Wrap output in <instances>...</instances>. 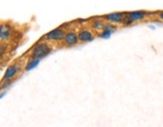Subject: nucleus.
<instances>
[{"label": "nucleus", "mask_w": 163, "mask_h": 127, "mask_svg": "<svg viewBox=\"0 0 163 127\" xmlns=\"http://www.w3.org/2000/svg\"><path fill=\"white\" fill-rule=\"evenodd\" d=\"M39 61H41L39 59H32V60L26 65V67H25V71H30V70L34 69L35 67H37V65L39 63Z\"/></svg>", "instance_id": "obj_8"}, {"label": "nucleus", "mask_w": 163, "mask_h": 127, "mask_svg": "<svg viewBox=\"0 0 163 127\" xmlns=\"http://www.w3.org/2000/svg\"><path fill=\"white\" fill-rule=\"evenodd\" d=\"M160 18H161V19L163 20V12L160 13Z\"/></svg>", "instance_id": "obj_11"}, {"label": "nucleus", "mask_w": 163, "mask_h": 127, "mask_svg": "<svg viewBox=\"0 0 163 127\" xmlns=\"http://www.w3.org/2000/svg\"><path fill=\"white\" fill-rule=\"evenodd\" d=\"M106 18H107L108 20L112 21V22H122L123 18H124V16H123L122 13L120 12H115V13H111V14H108L107 16H106Z\"/></svg>", "instance_id": "obj_6"}, {"label": "nucleus", "mask_w": 163, "mask_h": 127, "mask_svg": "<svg viewBox=\"0 0 163 127\" xmlns=\"http://www.w3.org/2000/svg\"><path fill=\"white\" fill-rule=\"evenodd\" d=\"M128 17L132 21H138L145 17V13L142 12V11H134V12H130L128 14Z\"/></svg>", "instance_id": "obj_7"}, {"label": "nucleus", "mask_w": 163, "mask_h": 127, "mask_svg": "<svg viewBox=\"0 0 163 127\" xmlns=\"http://www.w3.org/2000/svg\"><path fill=\"white\" fill-rule=\"evenodd\" d=\"M78 41H80L79 39V35H78L75 32H73V31H70L68 32V34H65V42L67 46H75V44L78 42Z\"/></svg>", "instance_id": "obj_3"}, {"label": "nucleus", "mask_w": 163, "mask_h": 127, "mask_svg": "<svg viewBox=\"0 0 163 127\" xmlns=\"http://www.w3.org/2000/svg\"><path fill=\"white\" fill-rule=\"evenodd\" d=\"M17 71H18V68L16 65H12V66H10V67H8L7 68V70L5 71V74H4L3 79L4 80L12 79V78L16 75Z\"/></svg>", "instance_id": "obj_5"}, {"label": "nucleus", "mask_w": 163, "mask_h": 127, "mask_svg": "<svg viewBox=\"0 0 163 127\" xmlns=\"http://www.w3.org/2000/svg\"><path fill=\"white\" fill-rule=\"evenodd\" d=\"M51 53V49L46 44H38L34 46L33 49H32V53H31V56L32 59H42L44 56H46L48 54Z\"/></svg>", "instance_id": "obj_1"}, {"label": "nucleus", "mask_w": 163, "mask_h": 127, "mask_svg": "<svg viewBox=\"0 0 163 127\" xmlns=\"http://www.w3.org/2000/svg\"><path fill=\"white\" fill-rule=\"evenodd\" d=\"M79 39L83 42H89L94 41V36L89 30H82L79 32Z\"/></svg>", "instance_id": "obj_4"}, {"label": "nucleus", "mask_w": 163, "mask_h": 127, "mask_svg": "<svg viewBox=\"0 0 163 127\" xmlns=\"http://www.w3.org/2000/svg\"><path fill=\"white\" fill-rule=\"evenodd\" d=\"M93 27L95 28V29H102V28L105 27V25H104V23L103 22H100V21H97V22L94 23V25H93Z\"/></svg>", "instance_id": "obj_10"}, {"label": "nucleus", "mask_w": 163, "mask_h": 127, "mask_svg": "<svg viewBox=\"0 0 163 127\" xmlns=\"http://www.w3.org/2000/svg\"><path fill=\"white\" fill-rule=\"evenodd\" d=\"M65 31L63 29H60V28H56V29L49 31L46 35V39H48V41H63V39H65Z\"/></svg>", "instance_id": "obj_2"}, {"label": "nucleus", "mask_w": 163, "mask_h": 127, "mask_svg": "<svg viewBox=\"0 0 163 127\" xmlns=\"http://www.w3.org/2000/svg\"><path fill=\"white\" fill-rule=\"evenodd\" d=\"M1 39L3 41L4 39H7L8 35L10 34V29L8 28L7 25H2L1 26Z\"/></svg>", "instance_id": "obj_9"}]
</instances>
